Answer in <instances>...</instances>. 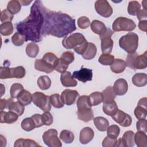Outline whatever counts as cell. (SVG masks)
Wrapping results in <instances>:
<instances>
[{
    "instance_id": "cell-1",
    "label": "cell",
    "mask_w": 147,
    "mask_h": 147,
    "mask_svg": "<svg viewBox=\"0 0 147 147\" xmlns=\"http://www.w3.org/2000/svg\"><path fill=\"white\" fill-rule=\"evenodd\" d=\"M40 6L44 16L42 36L52 35L59 38L64 37L76 29L75 20L67 14L50 10L42 2Z\"/></svg>"
},
{
    "instance_id": "cell-2",
    "label": "cell",
    "mask_w": 147,
    "mask_h": 147,
    "mask_svg": "<svg viewBox=\"0 0 147 147\" xmlns=\"http://www.w3.org/2000/svg\"><path fill=\"white\" fill-rule=\"evenodd\" d=\"M40 1H36L30 8L29 16L24 20L16 24V28L26 37L27 41L38 42L42 40L41 30L44 23V16L41 9Z\"/></svg>"
},
{
    "instance_id": "cell-3",
    "label": "cell",
    "mask_w": 147,
    "mask_h": 147,
    "mask_svg": "<svg viewBox=\"0 0 147 147\" xmlns=\"http://www.w3.org/2000/svg\"><path fill=\"white\" fill-rule=\"evenodd\" d=\"M88 42L84 36L80 33H75L68 37H65L62 41L63 46L67 49H74L78 54L82 55L86 51Z\"/></svg>"
},
{
    "instance_id": "cell-4",
    "label": "cell",
    "mask_w": 147,
    "mask_h": 147,
    "mask_svg": "<svg viewBox=\"0 0 147 147\" xmlns=\"http://www.w3.org/2000/svg\"><path fill=\"white\" fill-rule=\"evenodd\" d=\"M77 115L79 119L88 122L94 119V113L91 109L88 96L82 95L77 100Z\"/></svg>"
},
{
    "instance_id": "cell-5",
    "label": "cell",
    "mask_w": 147,
    "mask_h": 147,
    "mask_svg": "<svg viewBox=\"0 0 147 147\" xmlns=\"http://www.w3.org/2000/svg\"><path fill=\"white\" fill-rule=\"evenodd\" d=\"M119 47L128 54L136 52L138 46V36L134 32H129L119 40Z\"/></svg>"
},
{
    "instance_id": "cell-6",
    "label": "cell",
    "mask_w": 147,
    "mask_h": 147,
    "mask_svg": "<svg viewBox=\"0 0 147 147\" xmlns=\"http://www.w3.org/2000/svg\"><path fill=\"white\" fill-rule=\"evenodd\" d=\"M146 54V51L141 55H138L136 52L128 54L125 61L126 66L134 70L146 68L147 67Z\"/></svg>"
},
{
    "instance_id": "cell-7",
    "label": "cell",
    "mask_w": 147,
    "mask_h": 147,
    "mask_svg": "<svg viewBox=\"0 0 147 147\" xmlns=\"http://www.w3.org/2000/svg\"><path fill=\"white\" fill-rule=\"evenodd\" d=\"M26 71L22 66L9 68L8 66L0 67V78L6 79L10 78L21 79L25 76Z\"/></svg>"
},
{
    "instance_id": "cell-8",
    "label": "cell",
    "mask_w": 147,
    "mask_h": 147,
    "mask_svg": "<svg viewBox=\"0 0 147 147\" xmlns=\"http://www.w3.org/2000/svg\"><path fill=\"white\" fill-rule=\"evenodd\" d=\"M136 27V25L133 20L124 17L117 18L112 25L113 29L115 32H130L134 30Z\"/></svg>"
},
{
    "instance_id": "cell-9",
    "label": "cell",
    "mask_w": 147,
    "mask_h": 147,
    "mask_svg": "<svg viewBox=\"0 0 147 147\" xmlns=\"http://www.w3.org/2000/svg\"><path fill=\"white\" fill-rule=\"evenodd\" d=\"M32 102L44 112L49 111L52 107L50 102V96L41 92H35L32 95Z\"/></svg>"
},
{
    "instance_id": "cell-10",
    "label": "cell",
    "mask_w": 147,
    "mask_h": 147,
    "mask_svg": "<svg viewBox=\"0 0 147 147\" xmlns=\"http://www.w3.org/2000/svg\"><path fill=\"white\" fill-rule=\"evenodd\" d=\"M57 131L55 129H50L42 134L44 144L49 147H61L62 144L57 137Z\"/></svg>"
},
{
    "instance_id": "cell-11",
    "label": "cell",
    "mask_w": 147,
    "mask_h": 147,
    "mask_svg": "<svg viewBox=\"0 0 147 147\" xmlns=\"http://www.w3.org/2000/svg\"><path fill=\"white\" fill-rule=\"evenodd\" d=\"M113 33V30L107 28L106 30L100 35L101 49L103 53H111L113 47V41L111 39Z\"/></svg>"
},
{
    "instance_id": "cell-12",
    "label": "cell",
    "mask_w": 147,
    "mask_h": 147,
    "mask_svg": "<svg viewBox=\"0 0 147 147\" xmlns=\"http://www.w3.org/2000/svg\"><path fill=\"white\" fill-rule=\"evenodd\" d=\"M95 9L97 13L105 17H110L113 12V8L106 0H98L95 2Z\"/></svg>"
},
{
    "instance_id": "cell-13",
    "label": "cell",
    "mask_w": 147,
    "mask_h": 147,
    "mask_svg": "<svg viewBox=\"0 0 147 147\" xmlns=\"http://www.w3.org/2000/svg\"><path fill=\"white\" fill-rule=\"evenodd\" d=\"M111 117L115 122L123 127H128L130 126L132 122L131 117L129 114L119 109Z\"/></svg>"
},
{
    "instance_id": "cell-14",
    "label": "cell",
    "mask_w": 147,
    "mask_h": 147,
    "mask_svg": "<svg viewBox=\"0 0 147 147\" xmlns=\"http://www.w3.org/2000/svg\"><path fill=\"white\" fill-rule=\"evenodd\" d=\"M134 133L131 130H127L124 133L121 138L117 142L116 146L132 147L134 145Z\"/></svg>"
},
{
    "instance_id": "cell-15",
    "label": "cell",
    "mask_w": 147,
    "mask_h": 147,
    "mask_svg": "<svg viewBox=\"0 0 147 147\" xmlns=\"http://www.w3.org/2000/svg\"><path fill=\"white\" fill-rule=\"evenodd\" d=\"M72 76L83 83H86L87 81L92 80V70L82 67L80 70L74 71Z\"/></svg>"
},
{
    "instance_id": "cell-16",
    "label": "cell",
    "mask_w": 147,
    "mask_h": 147,
    "mask_svg": "<svg viewBox=\"0 0 147 147\" xmlns=\"http://www.w3.org/2000/svg\"><path fill=\"white\" fill-rule=\"evenodd\" d=\"M79 95V94L76 90L65 89L61 92V98L65 105L70 106L75 103Z\"/></svg>"
},
{
    "instance_id": "cell-17",
    "label": "cell",
    "mask_w": 147,
    "mask_h": 147,
    "mask_svg": "<svg viewBox=\"0 0 147 147\" xmlns=\"http://www.w3.org/2000/svg\"><path fill=\"white\" fill-rule=\"evenodd\" d=\"M113 89L116 95L122 96L125 95L128 90V84L126 80L122 78L117 79L114 83Z\"/></svg>"
},
{
    "instance_id": "cell-18",
    "label": "cell",
    "mask_w": 147,
    "mask_h": 147,
    "mask_svg": "<svg viewBox=\"0 0 147 147\" xmlns=\"http://www.w3.org/2000/svg\"><path fill=\"white\" fill-rule=\"evenodd\" d=\"M60 81L62 85L65 87H75L78 84L77 81L72 76L71 73L67 71L61 73L60 76Z\"/></svg>"
},
{
    "instance_id": "cell-19",
    "label": "cell",
    "mask_w": 147,
    "mask_h": 147,
    "mask_svg": "<svg viewBox=\"0 0 147 147\" xmlns=\"http://www.w3.org/2000/svg\"><path fill=\"white\" fill-rule=\"evenodd\" d=\"M94 137V130L90 127H85L83 128L80 132V142L82 144H87L93 139Z\"/></svg>"
},
{
    "instance_id": "cell-20",
    "label": "cell",
    "mask_w": 147,
    "mask_h": 147,
    "mask_svg": "<svg viewBox=\"0 0 147 147\" xmlns=\"http://www.w3.org/2000/svg\"><path fill=\"white\" fill-rule=\"evenodd\" d=\"M0 116V122L1 123H6L8 124H11L16 122L18 118V115L11 111H9L7 112L1 111Z\"/></svg>"
},
{
    "instance_id": "cell-21",
    "label": "cell",
    "mask_w": 147,
    "mask_h": 147,
    "mask_svg": "<svg viewBox=\"0 0 147 147\" xmlns=\"http://www.w3.org/2000/svg\"><path fill=\"white\" fill-rule=\"evenodd\" d=\"M34 68L39 71L49 74L53 72L55 69L51 64H48L43 59H36L34 61Z\"/></svg>"
},
{
    "instance_id": "cell-22",
    "label": "cell",
    "mask_w": 147,
    "mask_h": 147,
    "mask_svg": "<svg viewBox=\"0 0 147 147\" xmlns=\"http://www.w3.org/2000/svg\"><path fill=\"white\" fill-rule=\"evenodd\" d=\"M126 67L125 61L121 59H114L112 64L110 65L111 70L115 74H120L123 72Z\"/></svg>"
},
{
    "instance_id": "cell-23",
    "label": "cell",
    "mask_w": 147,
    "mask_h": 147,
    "mask_svg": "<svg viewBox=\"0 0 147 147\" xmlns=\"http://www.w3.org/2000/svg\"><path fill=\"white\" fill-rule=\"evenodd\" d=\"M131 81L137 87H144L147 84V75L145 73H137L132 77Z\"/></svg>"
},
{
    "instance_id": "cell-24",
    "label": "cell",
    "mask_w": 147,
    "mask_h": 147,
    "mask_svg": "<svg viewBox=\"0 0 147 147\" xmlns=\"http://www.w3.org/2000/svg\"><path fill=\"white\" fill-rule=\"evenodd\" d=\"M97 49L95 45L92 42H88V46L84 52V53L82 55L83 59L85 60H90L94 59L96 54Z\"/></svg>"
},
{
    "instance_id": "cell-25",
    "label": "cell",
    "mask_w": 147,
    "mask_h": 147,
    "mask_svg": "<svg viewBox=\"0 0 147 147\" xmlns=\"http://www.w3.org/2000/svg\"><path fill=\"white\" fill-rule=\"evenodd\" d=\"M90 27L91 30L95 34H102L107 29L103 22L99 20H93L90 24Z\"/></svg>"
},
{
    "instance_id": "cell-26",
    "label": "cell",
    "mask_w": 147,
    "mask_h": 147,
    "mask_svg": "<svg viewBox=\"0 0 147 147\" xmlns=\"http://www.w3.org/2000/svg\"><path fill=\"white\" fill-rule=\"evenodd\" d=\"M94 123L96 129L100 131H105L109 126L108 120L103 117H97L94 118Z\"/></svg>"
},
{
    "instance_id": "cell-27",
    "label": "cell",
    "mask_w": 147,
    "mask_h": 147,
    "mask_svg": "<svg viewBox=\"0 0 147 147\" xmlns=\"http://www.w3.org/2000/svg\"><path fill=\"white\" fill-rule=\"evenodd\" d=\"M14 147H34L40 146L35 141L31 139L18 138L17 139L14 144Z\"/></svg>"
},
{
    "instance_id": "cell-28",
    "label": "cell",
    "mask_w": 147,
    "mask_h": 147,
    "mask_svg": "<svg viewBox=\"0 0 147 147\" xmlns=\"http://www.w3.org/2000/svg\"><path fill=\"white\" fill-rule=\"evenodd\" d=\"M134 142L138 147L147 146V136L146 133L137 131L134 134Z\"/></svg>"
},
{
    "instance_id": "cell-29",
    "label": "cell",
    "mask_w": 147,
    "mask_h": 147,
    "mask_svg": "<svg viewBox=\"0 0 147 147\" xmlns=\"http://www.w3.org/2000/svg\"><path fill=\"white\" fill-rule=\"evenodd\" d=\"M32 95L28 91L24 90L17 97V101L24 106L29 105L32 102Z\"/></svg>"
},
{
    "instance_id": "cell-30",
    "label": "cell",
    "mask_w": 147,
    "mask_h": 147,
    "mask_svg": "<svg viewBox=\"0 0 147 147\" xmlns=\"http://www.w3.org/2000/svg\"><path fill=\"white\" fill-rule=\"evenodd\" d=\"M102 109L105 114L109 116H113L117 111L118 108L117 103L113 101L107 103H103Z\"/></svg>"
},
{
    "instance_id": "cell-31",
    "label": "cell",
    "mask_w": 147,
    "mask_h": 147,
    "mask_svg": "<svg viewBox=\"0 0 147 147\" xmlns=\"http://www.w3.org/2000/svg\"><path fill=\"white\" fill-rule=\"evenodd\" d=\"M102 93L103 96V103H110L114 101V99L115 98L116 95L114 92L112 86L107 87L102 91Z\"/></svg>"
},
{
    "instance_id": "cell-32",
    "label": "cell",
    "mask_w": 147,
    "mask_h": 147,
    "mask_svg": "<svg viewBox=\"0 0 147 147\" xmlns=\"http://www.w3.org/2000/svg\"><path fill=\"white\" fill-rule=\"evenodd\" d=\"M25 51L28 56L29 57L34 58L37 56L39 52L38 45L34 42H29L26 45Z\"/></svg>"
},
{
    "instance_id": "cell-33",
    "label": "cell",
    "mask_w": 147,
    "mask_h": 147,
    "mask_svg": "<svg viewBox=\"0 0 147 147\" xmlns=\"http://www.w3.org/2000/svg\"><path fill=\"white\" fill-rule=\"evenodd\" d=\"M90 102L92 106H97L103 102V96L102 92L95 91L91 93L88 96Z\"/></svg>"
},
{
    "instance_id": "cell-34",
    "label": "cell",
    "mask_w": 147,
    "mask_h": 147,
    "mask_svg": "<svg viewBox=\"0 0 147 147\" xmlns=\"http://www.w3.org/2000/svg\"><path fill=\"white\" fill-rule=\"evenodd\" d=\"M37 85L42 90H48L51 86V80L48 76L42 75L38 78Z\"/></svg>"
},
{
    "instance_id": "cell-35",
    "label": "cell",
    "mask_w": 147,
    "mask_h": 147,
    "mask_svg": "<svg viewBox=\"0 0 147 147\" xmlns=\"http://www.w3.org/2000/svg\"><path fill=\"white\" fill-rule=\"evenodd\" d=\"M8 109L9 111H11L16 113L18 116L22 115L25 110V107L23 105L19 102H12L9 105Z\"/></svg>"
},
{
    "instance_id": "cell-36",
    "label": "cell",
    "mask_w": 147,
    "mask_h": 147,
    "mask_svg": "<svg viewBox=\"0 0 147 147\" xmlns=\"http://www.w3.org/2000/svg\"><path fill=\"white\" fill-rule=\"evenodd\" d=\"M141 10V5L137 1H131L129 2L127 12L131 16H137Z\"/></svg>"
},
{
    "instance_id": "cell-37",
    "label": "cell",
    "mask_w": 147,
    "mask_h": 147,
    "mask_svg": "<svg viewBox=\"0 0 147 147\" xmlns=\"http://www.w3.org/2000/svg\"><path fill=\"white\" fill-rule=\"evenodd\" d=\"M60 139H61L65 144L72 143L75 138L74 133L68 130H63L60 134Z\"/></svg>"
},
{
    "instance_id": "cell-38",
    "label": "cell",
    "mask_w": 147,
    "mask_h": 147,
    "mask_svg": "<svg viewBox=\"0 0 147 147\" xmlns=\"http://www.w3.org/2000/svg\"><path fill=\"white\" fill-rule=\"evenodd\" d=\"M13 32V25L11 22L2 23L0 25V33L2 35L7 36L12 34Z\"/></svg>"
},
{
    "instance_id": "cell-39",
    "label": "cell",
    "mask_w": 147,
    "mask_h": 147,
    "mask_svg": "<svg viewBox=\"0 0 147 147\" xmlns=\"http://www.w3.org/2000/svg\"><path fill=\"white\" fill-rule=\"evenodd\" d=\"M21 8V4L20 1L17 0H11L9 1L7 5V9L12 14H16L18 13Z\"/></svg>"
},
{
    "instance_id": "cell-40",
    "label": "cell",
    "mask_w": 147,
    "mask_h": 147,
    "mask_svg": "<svg viewBox=\"0 0 147 147\" xmlns=\"http://www.w3.org/2000/svg\"><path fill=\"white\" fill-rule=\"evenodd\" d=\"M24 90V86L18 83H14L11 85L10 90V96L11 98H17L18 95L21 93L22 91Z\"/></svg>"
},
{
    "instance_id": "cell-41",
    "label": "cell",
    "mask_w": 147,
    "mask_h": 147,
    "mask_svg": "<svg viewBox=\"0 0 147 147\" xmlns=\"http://www.w3.org/2000/svg\"><path fill=\"white\" fill-rule=\"evenodd\" d=\"M21 126L22 129L26 131H30L36 128L35 123L31 117L25 118L21 122Z\"/></svg>"
},
{
    "instance_id": "cell-42",
    "label": "cell",
    "mask_w": 147,
    "mask_h": 147,
    "mask_svg": "<svg viewBox=\"0 0 147 147\" xmlns=\"http://www.w3.org/2000/svg\"><path fill=\"white\" fill-rule=\"evenodd\" d=\"M11 41L14 45L20 47L23 45L25 41H26V37L25 35L20 32H16L12 36Z\"/></svg>"
},
{
    "instance_id": "cell-43",
    "label": "cell",
    "mask_w": 147,
    "mask_h": 147,
    "mask_svg": "<svg viewBox=\"0 0 147 147\" xmlns=\"http://www.w3.org/2000/svg\"><path fill=\"white\" fill-rule=\"evenodd\" d=\"M50 102L52 106L57 109L63 107L64 105L61 98V95L58 94H54L51 95L50 96Z\"/></svg>"
},
{
    "instance_id": "cell-44",
    "label": "cell",
    "mask_w": 147,
    "mask_h": 147,
    "mask_svg": "<svg viewBox=\"0 0 147 147\" xmlns=\"http://www.w3.org/2000/svg\"><path fill=\"white\" fill-rule=\"evenodd\" d=\"M114 57L110 53H102L98 59L99 63L103 65H110L113 60Z\"/></svg>"
},
{
    "instance_id": "cell-45",
    "label": "cell",
    "mask_w": 147,
    "mask_h": 147,
    "mask_svg": "<svg viewBox=\"0 0 147 147\" xmlns=\"http://www.w3.org/2000/svg\"><path fill=\"white\" fill-rule=\"evenodd\" d=\"M134 115L137 119H146L147 115V109L146 106H142L138 105L134 109Z\"/></svg>"
},
{
    "instance_id": "cell-46",
    "label": "cell",
    "mask_w": 147,
    "mask_h": 147,
    "mask_svg": "<svg viewBox=\"0 0 147 147\" xmlns=\"http://www.w3.org/2000/svg\"><path fill=\"white\" fill-rule=\"evenodd\" d=\"M42 59L52 65L54 67V69L57 62L59 60V58L52 52H47L45 53Z\"/></svg>"
},
{
    "instance_id": "cell-47",
    "label": "cell",
    "mask_w": 147,
    "mask_h": 147,
    "mask_svg": "<svg viewBox=\"0 0 147 147\" xmlns=\"http://www.w3.org/2000/svg\"><path fill=\"white\" fill-rule=\"evenodd\" d=\"M106 130L107 136L113 138H117L120 133V129L117 125H112L109 126Z\"/></svg>"
},
{
    "instance_id": "cell-48",
    "label": "cell",
    "mask_w": 147,
    "mask_h": 147,
    "mask_svg": "<svg viewBox=\"0 0 147 147\" xmlns=\"http://www.w3.org/2000/svg\"><path fill=\"white\" fill-rule=\"evenodd\" d=\"M61 60H63L65 63L68 65L71 64L74 60L75 56L74 54L71 51H66L62 53L61 57H60Z\"/></svg>"
},
{
    "instance_id": "cell-49",
    "label": "cell",
    "mask_w": 147,
    "mask_h": 147,
    "mask_svg": "<svg viewBox=\"0 0 147 147\" xmlns=\"http://www.w3.org/2000/svg\"><path fill=\"white\" fill-rule=\"evenodd\" d=\"M13 14H12L7 9L3 10L1 13V21L3 22H11L13 18Z\"/></svg>"
},
{
    "instance_id": "cell-50",
    "label": "cell",
    "mask_w": 147,
    "mask_h": 147,
    "mask_svg": "<svg viewBox=\"0 0 147 147\" xmlns=\"http://www.w3.org/2000/svg\"><path fill=\"white\" fill-rule=\"evenodd\" d=\"M90 21L89 18L86 16H82L78 20V25L79 28L82 29L87 28L90 25Z\"/></svg>"
},
{
    "instance_id": "cell-51",
    "label": "cell",
    "mask_w": 147,
    "mask_h": 147,
    "mask_svg": "<svg viewBox=\"0 0 147 147\" xmlns=\"http://www.w3.org/2000/svg\"><path fill=\"white\" fill-rule=\"evenodd\" d=\"M41 118L44 125L49 126L52 124L53 121V118L52 115L49 112H44L41 114Z\"/></svg>"
},
{
    "instance_id": "cell-52",
    "label": "cell",
    "mask_w": 147,
    "mask_h": 147,
    "mask_svg": "<svg viewBox=\"0 0 147 147\" xmlns=\"http://www.w3.org/2000/svg\"><path fill=\"white\" fill-rule=\"evenodd\" d=\"M68 65H69L65 63L63 60H61L60 58H59V60L55 67V70L60 73H63L67 70Z\"/></svg>"
},
{
    "instance_id": "cell-53",
    "label": "cell",
    "mask_w": 147,
    "mask_h": 147,
    "mask_svg": "<svg viewBox=\"0 0 147 147\" xmlns=\"http://www.w3.org/2000/svg\"><path fill=\"white\" fill-rule=\"evenodd\" d=\"M117 142V138H111L109 136H106L102 141V146L103 147H114L116 146Z\"/></svg>"
},
{
    "instance_id": "cell-54",
    "label": "cell",
    "mask_w": 147,
    "mask_h": 147,
    "mask_svg": "<svg viewBox=\"0 0 147 147\" xmlns=\"http://www.w3.org/2000/svg\"><path fill=\"white\" fill-rule=\"evenodd\" d=\"M137 131L146 133L147 131V121L146 119H139L136 123Z\"/></svg>"
},
{
    "instance_id": "cell-55",
    "label": "cell",
    "mask_w": 147,
    "mask_h": 147,
    "mask_svg": "<svg viewBox=\"0 0 147 147\" xmlns=\"http://www.w3.org/2000/svg\"><path fill=\"white\" fill-rule=\"evenodd\" d=\"M31 118L33 119L35 125H36V128L41 127L44 125L42 118H41V114H35L33 115Z\"/></svg>"
},
{
    "instance_id": "cell-56",
    "label": "cell",
    "mask_w": 147,
    "mask_h": 147,
    "mask_svg": "<svg viewBox=\"0 0 147 147\" xmlns=\"http://www.w3.org/2000/svg\"><path fill=\"white\" fill-rule=\"evenodd\" d=\"M13 102V99L10 98L8 99H1L0 100V110L1 111H3L5 109L9 107L10 103Z\"/></svg>"
},
{
    "instance_id": "cell-57",
    "label": "cell",
    "mask_w": 147,
    "mask_h": 147,
    "mask_svg": "<svg viewBox=\"0 0 147 147\" xmlns=\"http://www.w3.org/2000/svg\"><path fill=\"white\" fill-rule=\"evenodd\" d=\"M137 17L140 21L142 20H146L147 18V9H141L137 14Z\"/></svg>"
},
{
    "instance_id": "cell-58",
    "label": "cell",
    "mask_w": 147,
    "mask_h": 147,
    "mask_svg": "<svg viewBox=\"0 0 147 147\" xmlns=\"http://www.w3.org/2000/svg\"><path fill=\"white\" fill-rule=\"evenodd\" d=\"M138 28L141 30L146 32L147 31V20H146L139 21Z\"/></svg>"
},
{
    "instance_id": "cell-59",
    "label": "cell",
    "mask_w": 147,
    "mask_h": 147,
    "mask_svg": "<svg viewBox=\"0 0 147 147\" xmlns=\"http://www.w3.org/2000/svg\"><path fill=\"white\" fill-rule=\"evenodd\" d=\"M0 140H1V146L2 147L5 146L6 145V140L5 137H4L2 135H1Z\"/></svg>"
},
{
    "instance_id": "cell-60",
    "label": "cell",
    "mask_w": 147,
    "mask_h": 147,
    "mask_svg": "<svg viewBox=\"0 0 147 147\" xmlns=\"http://www.w3.org/2000/svg\"><path fill=\"white\" fill-rule=\"evenodd\" d=\"M20 3L23 5V6H26V5H28L29 4H30L32 1H20Z\"/></svg>"
},
{
    "instance_id": "cell-61",
    "label": "cell",
    "mask_w": 147,
    "mask_h": 147,
    "mask_svg": "<svg viewBox=\"0 0 147 147\" xmlns=\"http://www.w3.org/2000/svg\"><path fill=\"white\" fill-rule=\"evenodd\" d=\"M146 3H147V1H144L142 2V6H143V7H144V9H146Z\"/></svg>"
}]
</instances>
